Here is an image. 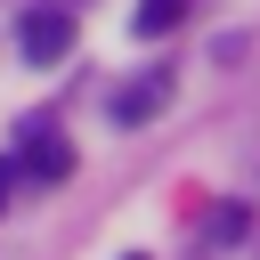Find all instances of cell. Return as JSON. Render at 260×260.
Instances as JSON below:
<instances>
[{
  "label": "cell",
  "instance_id": "2",
  "mask_svg": "<svg viewBox=\"0 0 260 260\" xmlns=\"http://www.w3.org/2000/svg\"><path fill=\"white\" fill-rule=\"evenodd\" d=\"M16 171H24V179H49V187H57V179H73V146H65V130L32 122V130H24V154H16Z\"/></svg>",
  "mask_w": 260,
  "mask_h": 260
},
{
  "label": "cell",
  "instance_id": "5",
  "mask_svg": "<svg viewBox=\"0 0 260 260\" xmlns=\"http://www.w3.org/2000/svg\"><path fill=\"white\" fill-rule=\"evenodd\" d=\"M16 179H24V171H16V162H8V154H0V203H8V195H16Z\"/></svg>",
  "mask_w": 260,
  "mask_h": 260
},
{
  "label": "cell",
  "instance_id": "6",
  "mask_svg": "<svg viewBox=\"0 0 260 260\" xmlns=\"http://www.w3.org/2000/svg\"><path fill=\"white\" fill-rule=\"evenodd\" d=\"M130 260H146V252H130Z\"/></svg>",
  "mask_w": 260,
  "mask_h": 260
},
{
  "label": "cell",
  "instance_id": "3",
  "mask_svg": "<svg viewBox=\"0 0 260 260\" xmlns=\"http://www.w3.org/2000/svg\"><path fill=\"white\" fill-rule=\"evenodd\" d=\"M162 106H171V73H138L130 89H114V122H122V130H138V122H154Z\"/></svg>",
  "mask_w": 260,
  "mask_h": 260
},
{
  "label": "cell",
  "instance_id": "4",
  "mask_svg": "<svg viewBox=\"0 0 260 260\" xmlns=\"http://www.w3.org/2000/svg\"><path fill=\"white\" fill-rule=\"evenodd\" d=\"M187 8H195V0H138V8H130V32H138V41H162V32L187 24Z\"/></svg>",
  "mask_w": 260,
  "mask_h": 260
},
{
  "label": "cell",
  "instance_id": "1",
  "mask_svg": "<svg viewBox=\"0 0 260 260\" xmlns=\"http://www.w3.org/2000/svg\"><path fill=\"white\" fill-rule=\"evenodd\" d=\"M73 32H81L73 0H32V8L16 16V49H24V65H65Z\"/></svg>",
  "mask_w": 260,
  "mask_h": 260
}]
</instances>
